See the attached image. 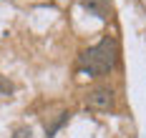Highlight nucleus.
<instances>
[{"mask_svg":"<svg viewBox=\"0 0 146 138\" xmlns=\"http://www.w3.org/2000/svg\"><path fill=\"white\" fill-rule=\"evenodd\" d=\"M116 60H118V45H116L113 38L106 35L103 40H98L96 45H91L81 55V68L86 70L88 76L101 78V76H108L113 70Z\"/></svg>","mask_w":146,"mask_h":138,"instance_id":"nucleus-1","label":"nucleus"},{"mask_svg":"<svg viewBox=\"0 0 146 138\" xmlns=\"http://www.w3.org/2000/svg\"><path fill=\"white\" fill-rule=\"evenodd\" d=\"M116 103V95L113 91L108 88V85H96V88H91L86 95V108L88 110H98V113H106V110H111Z\"/></svg>","mask_w":146,"mask_h":138,"instance_id":"nucleus-2","label":"nucleus"},{"mask_svg":"<svg viewBox=\"0 0 146 138\" xmlns=\"http://www.w3.org/2000/svg\"><path fill=\"white\" fill-rule=\"evenodd\" d=\"M13 138H33V133H30V128L23 126V128H18V131L13 133Z\"/></svg>","mask_w":146,"mask_h":138,"instance_id":"nucleus-3","label":"nucleus"}]
</instances>
